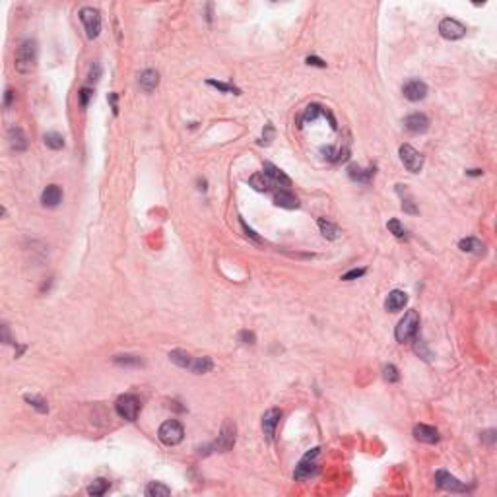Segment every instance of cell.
<instances>
[{"instance_id":"obj_1","label":"cell","mask_w":497,"mask_h":497,"mask_svg":"<svg viewBox=\"0 0 497 497\" xmlns=\"http://www.w3.org/2000/svg\"><path fill=\"white\" fill-rule=\"evenodd\" d=\"M16 70L20 74H29L37 66V41L26 39L22 41L16 51Z\"/></svg>"},{"instance_id":"obj_2","label":"cell","mask_w":497,"mask_h":497,"mask_svg":"<svg viewBox=\"0 0 497 497\" xmlns=\"http://www.w3.org/2000/svg\"><path fill=\"white\" fill-rule=\"evenodd\" d=\"M115 410H117V414H119L122 419H126V421H136L140 410H142V402H140V398L138 396H134V394H122V396H119L117 402H115Z\"/></svg>"},{"instance_id":"obj_3","label":"cell","mask_w":497,"mask_h":497,"mask_svg":"<svg viewBox=\"0 0 497 497\" xmlns=\"http://www.w3.org/2000/svg\"><path fill=\"white\" fill-rule=\"evenodd\" d=\"M418 330H419L418 311H408V313L404 315V319L398 323V326H396L394 336H396V340L400 342V344H404V342H410L412 338H416Z\"/></svg>"},{"instance_id":"obj_4","label":"cell","mask_w":497,"mask_h":497,"mask_svg":"<svg viewBox=\"0 0 497 497\" xmlns=\"http://www.w3.org/2000/svg\"><path fill=\"white\" fill-rule=\"evenodd\" d=\"M157 435H159V439H161V443H165V445H169V447L179 445L185 437V429L177 419H167V421L161 424V428H159V431H157Z\"/></svg>"},{"instance_id":"obj_5","label":"cell","mask_w":497,"mask_h":497,"mask_svg":"<svg viewBox=\"0 0 497 497\" xmlns=\"http://www.w3.org/2000/svg\"><path fill=\"white\" fill-rule=\"evenodd\" d=\"M80 20H82V24L86 27L87 39H91V41L97 39L99 33H101V16H99V12L96 8H91V6H86V8L80 10Z\"/></svg>"},{"instance_id":"obj_6","label":"cell","mask_w":497,"mask_h":497,"mask_svg":"<svg viewBox=\"0 0 497 497\" xmlns=\"http://www.w3.org/2000/svg\"><path fill=\"white\" fill-rule=\"evenodd\" d=\"M235 433H237L235 424L227 419L226 424H224V428H222V433H219L218 441H216V443H212L208 449H212V451H218V453H227V451H231V449H233V445H235Z\"/></svg>"},{"instance_id":"obj_7","label":"cell","mask_w":497,"mask_h":497,"mask_svg":"<svg viewBox=\"0 0 497 497\" xmlns=\"http://www.w3.org/2000/svg\"><path fill=\"white\" fill-rule=\"evenodd\" d=\"M319 451H321V449H313V451H309V453L301 458V463H299V466L296 468V474H293L296 480H307V478H313V476L319 474V466L313 463L315 458L319 456Z\"/></svg>"},{"instance_id":"obj_8","label":"cell","mask_w":497,"mask_h":497,"mask_svg":"<svg viewBox=\"0 0 497 497\" xmlns=\"http://www.w3.org/2000/svg\"><path fill=\"white\" fill-rule=\"evenodd\" d=\"M400 159L410 173H419L421 167H424V156L416 148H412L410 144H402L400 146Z\"/></svg>"},{"instance_id":"obj_9","label":"cell","mask_w":497,"mask_h":497,"mask_svg":"<svg viewBox=\"0 0 497 497\" xmlns=\"http://www.w3.org/2000/svg\"><path fill=\"white\" fill-rule=\"evenodd\" d=\"M435 484L441 489H447V491H453V493H466L468 491V486L458 482L454 476H451L447 470H437L435 472Z\"/></svg>"},{"instance_id":"obj_10","label":"cell","mask_w":497,"mask_h":497,"mask_svg":"<svg viewBox=\"0 0 497 497\" xmlns=\"http://www.w3.org/2000/svg\"><path fill=\"white\" fill-rule=\"evenodd\" d=\"M439 33L443 35L445 39H449V41H456V39H463L464 35H466V26H463L454 17H445L439 24Z\"/></svg>"},{"instance_id":"obj_11","label":"cell","mask_w":497,"mask_h":497,"mask_svg":"<svg viewBox=\"0 0 497 497\" xmlns=\"http://www.w3.org/2000/svg\"><path fill=\"white\" fill-rule=\"evenodd\" d=\"M280 419H282V410L280 408H270V410L264 412V416H262V431H264V435H266L268 441H272L274 435H276V428H278Z\"/></svg>"},{"instance_id":"obj_12","label":"cell","mask_w":497,"mask_h":497,"mask_svg":"<svg viewBox=\"0 0 497 497\" xmlns=\"http://www.w3.org/2000/svg\"><path fill=\"white\" fill-rule=\"evenodd\" d=\"M402 94H404V97H406L408 101H421L424 97L428 96V86H426V82H421V80H410V82L404 86Z\"/></svg>"},{"instance_id":"obj_13","label":"cell","mask_w":497,"mask_h":497,"mask_svg":"<svg viewBox=\"0 0 497 497\" xmlns=\"http://www.w3.org/2000/svg\"><path fill=\"white\" fill-rule=\"evenodd\" d=\"M414 437L421 441V443H428V445H435L439 441V431L433 426H426V424H418L414 428Z\"/></svg>"},{"instance_id":"obj_14","label":"cell","mask_w":497,"mask_h":497,"mask_svg":"<svg viewBox=\"0 0 497 497\" xmlns=\"http://www.w3.org/2000/svg\"><path fill=\"white\" fill-rule=\"evenodd\" d=\"M262 173L266 175L268 179H270L272 185H280V187H289L291 185V179H289L288 175L284 173L280 167L272 165V163H264V169H262Z\"/></svg>"},{"instance_id":"obj_15","label":"cell","mask_w":497,"mask_h":497,"mask_svg":"<svg viewBox=\"0 0 497 497\" xmlns=\"http://www.w3.org/2000/svg\"><path fill=\"white\" fill-rule=\"evenodd\" d=\"M41 202L45 208H57L62 202V189L59 185H49L41 194Z\"/></svg>"},{"instance_id":"obj_16","label":"cell","mask_w":497,"mask_h":497,"mask_svg":"<svg viewBox=\"0 0 497 497\" xmlns=\"http://www.w3.org/2000/svg\"><path fill=\"white\" fill-rule=\"evenodd\" d=\"M404 124H406V128H408L410 132H414V134H421V132H426L429 128V119L424 113H414V115H410V117H406Z\"/></svg>"},{"instance_id":"obj_17","label":"cell","mask_w":497,"mask_h":497,"mask_svg":"<svg viewBox=\"0 0 497 497\" xmlns=\"http://www.w3.org/2000/svg\"><path fill=\"white\" fill-rule=\"evenodd\" d=\"M8 144L14 152H26L27 150V136L20 126H12L8 131Z\"/></svg>"},{"instance_id":"obj_18","label":"cell","mask_w":497,"mask_h":497,"mask_svg":"<svg viewBox=\"0 0 497 497\" xmlns=\"http://www.w3.org/2000/svg\"><path fill=\"white\" fill-rule=\"evenodd\" d=\"M406 303H408V296H406L404 291H400V289H393V291L389 293V297H386V301H384V307H386V311L396 313V311L404 309Z\"/></svg>"},{"instance_id":"obj_19","label":"cell","mask_w":497,"mask_h":497,"mask_svg":"<svg viewBox=\"0 0 497 497\" xmlns=\"http://www.w3.org/2000/svg\"><path fill=\"white\" fill-rule=\"evenodd\" d=\"M348 175L352 181H358V183L369 185L375 177V167H369V169H361L359 165H349Z\"/></svg>"},{"instance_id":"obj_20","label":"cell","mask_w":497,"mask_h":497,"mask_svg":"<svg viewBox=\"0 0 497 497\" xmlns=\"http://www.w3.org/2000/svg\"><path fill=\"white\" fill-rule=\"evenodd\" d=\"M328 117V121H330V126L336 131V121H334V117L330 115V111H326L324 107H321V105H309L305 109V113H303V119L301 121L303 122H313L317 117Z\"/></svg>"},{"instance_id":"obj_21","label":"cell","mask_w":497,"mask_h":497,"mask_svg":"<svg viewBox=\"0 0 497 497\" xmlns=\"http://www.w3.org/2000/svg\"><path fill=\"white\" fill-rule=\"evenodd\" d=\"M274 204L280 206V208L296 210L299 208V198H297L296 194H291L289 191H278L274 194Z\"/></svg>"},{"instance_id":"obj_22","label":"cell","mask_w":497,"mask_h":497,"mask_svg":"<svg viewBox=\"0 0 497 497\" xmlns=\"http://www.w3.org/2000/svg\"><path fill=\"white\" fill-rule=\"evenodd\" d=\"M138 84H140V87H142V91L150 94V91H154V89L157 87V84H159V74L152 68L144 70V72L140 74Z\"/></svg>"},{"instance_id":"obj_23","label":"cell","mask_w":497,"mask_h":497,"mask_svg":"<svg viewBox=\"0 0 497 497\" xmlns=\"http://www.w3.org/2000/svg\"><path fill=\"white\" fill-rule=\"evenodd\" d=\"M458 249H461V251H464V253H472V254H484V253H486V247H484V243H482L480 239H476V237H466V239H461Z\"/></svg>"},{"instance_id":"obj_24","label":"cell","mask_w":497,"mask_h":497,"mask_svg":"<svg viewBox=\"0 0 497 497\" xmlns=\"http://www.w3.org/2000/svg\"><path fill=\"white\" fill-rule=\"evenodd\" d=\"M212 369H214V361H212L208 356L192 359V365H191L192 373H196V375H204V373H208V371H212Z\"/></svg>"},{"instance_id":"obj_25","label":"cell","mask_w":497,"mask_h":497,"mask_svg":"<svg viewBox=\"0 0 497 497\" xmlns=\"http://www.w3.org/2000/svg\"><path fill=\"white\" fill-rule=\"evenodd\" d=\"M396 192L402 196V210H404L406 214H418V208H416V204H414V200H412V196L408 194V191H406V187H404V185H396Z\"/></svg>"},{"instance_id":"obj_26","label":"cell","mask_w":497,"mask_h":497,"mask_svg":"<svg viewBox=\"0 0 497 497\" xmlns=\"http://www.w3.org/2000/svg\"><path fill=\"white\" fill-rule=\"evenodd\" d=\"M249 185L253 187L254 191H259V192H268L272 187L270 179H268L264 173H254L253 177L249 179Z\"/></svg>"},{"instance_id":"obj_27","label":"cell","mask_w":497,"mask_h":497,"mask_svg":"<svg viewBox=\"0 0 497 497\" xmlns=\"http://www.w3.org/2000/svg\"><path fill=\"white\" fill-rule=\"evenodd\" d=\"M169 359L173 361L175 365L183 367V369H191V365H192L191 356H189L185 349H173V352L169 354Z\"/></svg>"},{"instance_id":"obj_28","label":"cell","mask_w":497,"mask_h":497,"mask_svg":"<svg viewBox=\"0 0 497 497\" xmlns=\"http://www.w3.org/2000/svg\"><path fill=\"white\" fill-rule=\"evenodd\" d=\"M171 493V489L167 488L165 484L161 482H150L148 488H146V495L148 497H167Z\"/></svg>"},{"instance_id":"obj_29","label":"cell","mask_w":497,"mask_h":497,"mask_svg":"<svg viewBox=\"0 0 497 497\" xmlns=\"http://www.w3.org/2000/svg\"><path fill=\"white\" fill-rule=\"evenodd\" d=\"M319 229H321V233H323L326 239H336L338 237V233H340V229L334 226L332 222H328V219L324 218H319Z\"/></svg>"},{"instance_id":"obj_30","label":"cell","mask_w":497,"mask_h":497,"mask_svg":"<svg viewBox=\"0 0 497 497\" xmlns=\"http://www.w3.org/2000/svg\"><path fill=\"white\" fill-rule=\"evenodd\" d=\"M45 144H47V148L51 150H62L64 148V138L59 132H47L45 134Z\"/></svg>"},{"instance_id":"obj_31","label":"cell","mask_w":497,"mask_h":497,"mask_svg":"<svg viewBox=\"0 0 497 497\" xmlns=\"http://www.w3.org/2000/svg\"><path fill=\"white\" fill-rule=\"evenodd\" d=\"M107 489H109V482L103 480V478H97V480L94 482L89 488H87V493H89V495L97 497V495H103Z\"/></svg>"},{"instance_id":"obj_32","label":"cell","mask_w":497,"mask_h":497,"mask_svg":"<svg viewBox=\"0 0 497 497\" xmlns=\"http://www.w3.org/2000/svg\"><path fill=\"white\" fill-rule=\"evenodd\" d=\"M24 398H26V402H29V404H31V406H33L37 412H41V414H47V412H49V406H47V402H45L41 396H35V394H26Z\"/></svg>"},{"instance_id":"obj_33","label":"cell","mask_w":497,"mask_h":497,"mask_svg":"<svg viewBox=\"0 0 497 497\" xmlns=\"http://www.w3.org/2000/svg\"><path fill=\"white\" fill-rule=\"evenodd\" d=\"M386 227H389V231H391L394 237H398V239H406V229H404V226H402V224L396 218L389 219Z\"/></svg>"},{"instance_id":"obj_34","label":"cell","mask_w":497,"mask_h":497,"mask_svg":"<svg viewBox=\"0 0 497 497\" xmlns=\"http://www.w3.org/2000/svg\"><path fill=\"white\" fill-rule=\"evenodd\" d=\"M208 86L216 87V89H219V91H226V94H235V96H239L241 91L237 89L235 86H231V84H224V82H218V80H208L206 82Z\"/></svg>"},{"instance_id":"obj_35","label":"cell","mask_w":497,"mask_h":497,"mask_svg":"<svg viewBox=\"0 0 497 497\" xmlns=\"http://www.w3.org/2000/svg\"><path fill=\"white\" fill-rule=\"evenodd\" d=\"M113 361L119 365H142V359L138 356H115Z\"/></svg>"},{"instance_id":"obj_36","label":"cell","mask_w":497,"mask_h":497,"mask_svg":"<svg viewBox=\"0 0 497 497\" xmlns=\"http://www.w3.org/2000/svg\"><path fill=\"white\" fill-rule=\"evenodd\" d=\"M383 377H384V381H389V383H396V381L400 379V375H398V369H396L394 365H384Z\"/></svg>"},{"instance_id":"obj_37","label":"cell","mask_w":497,"mask_h":497,"mask_svg":"<svg viewBox=\"0 0 497 497\" xmlns=\"http://www.w3.org/2000/svg\"><path fill=\"white\" fill-rule=\"evenodd\" d=\"M365 268H354V270H349V272H346L344 276H342V280L344 282H352V280H358V278H361L363 274H365Z\"/></svg>"},{"instance_id":"obj_38","label":"cell","mask_w":497,"mask_h":497,"mask_svg":"<svg viewBox=\"0 0 497 497\" xmlns=\"http://www.w3.org/2000/svg\"><path fill=\"white\" fill-rule=\"evenodd\" d=\"M94 96V91L89 89V87H82L80 89V94H78V97H80V105L82 107H87V103H89V97Z\"/></svg>"},{"instance_id":"obj_39","label":"cell","mask_w":497,"mask_h":497,"mask_svg":"<svg viewBox=\"0 0 497 497\" xmlns=\"http://www.w3.org/2000/svg\"><path fill=\"white\" fill-rule=\"evenodd\" d=\"M99 76H101V66H99V62H94L89 68V82H97Z\"/></svg>"},{"instance_id":"obj_40","label":"cell","mask_w":497,"mask_h":497,"mask_svg":"<svg viewBox=\"0 0 497 497\" xmlns=\"http://www.w3.org/2000/svg\"><path fill=\"white\" fill-rule=\"evenodd\" d=\"M416 354H418V356H424V359H428V361L431 359V354L428 352L424 340H418V344H416Z\"/></svg>"},{"instance_id":"obj_41","label":"cell","mask_w":497,"mask_h":497,"mask_svg":"<svg viewBox=\"0 0 497 497\" xmlns=\"http://www.w3.org/2000/svg\"><path fill=\"white\" fill-rule=\"evenodd\" d=\"M239 342H241V344H254V334L253 332L243 330L241 334H239Z\"/></svg>"},{"instance_id":"obj_42","label":"cell","mask_w":497,"mask_h":497,"mask_svg":"<svg viewBox=\"0 0 497 497\" xmlns=\"http://www.w3.org/2000/svg\"><path fill=\"white\" fill-rule=\"evenodd\" d=\"M272 136H274V126H272V124H266V132L262 134L261 144H270Z\"/></svg>"},{"instance_id":"obj_43","label":"cell","mask_w":497,"mask_h":497,"mask_svg":"<svg viewBox=\"0 0 497 497\" xmlns=\"http://www.w3.org/2000/svg\"><path fill=\"white\" fill-rule=\"evenodd\" d=\"M14 97H16V91L8 87V89H6V94H4V107H6V109H10V107H12V101H14Z\"/></svg>"},{"instance_id":"obj_44","label":"cell","mask_w":497,"mask_h":497,"mask_svg":"<svg viewBox=\"0 0 497 497\" xmlns=\"http://www.w3.org/2000/svg\"><path fill=\"white\" fill-rule=\"evenodd\" d=\"M307 64H309V66H319V68H324V66H326V62L321 61L319 57H307Z\"/></svg>"},{"instance_id":"obj_45","label":"cell","mask_w":497,"mask_h":497,"mask_svg":"<svg viewBox=\"0 0 497 497\" xmlns=\"http://www.w3.org/2000/svg\"><path fill=\"white\" fill-rule=\"evenodd\" d=\"M0 328H2V342H4V344H14V340H12V338H10V332H8V324L4 323V324H2V326H0Z\"/></svg>"},{"instance_id":"obj_46","label":"cell","mask_w":497,"mask_h":497,"mask_svg":"<svg viewBox=\"0 0 497 497\" xmlns=\"http://www.w3.org/2000/svg\"><path fill=\"white\" fill-rule=\"evenodd\" d=\"M241 227H243V231H245V235H247V237H251V239H254V241H261V239H259V235L254 233L253 229H251V227H247V224H245L243 219H241Z\"/></svg>"},{"instance_id":"obj_47","label":"cell","mask_w":497,"mask_h":497,"mask_svg":"<svg viewBox=\"0 0 497 497\" xmlns=\"http://www.w3.org/2000/svg\"><path fill=\"white\" fill-rule=\"evenodd\" d=\"M109 103L115 115H119V105H117V94H109Z\"/></svg>"},{"instance_id":"obj_48","label":"cell","mask_w":497,"mask_h":497,"mask_svg":"<svg viewBox=\"0 0 497 497\" xmlns=\"http://www.w3.org/2000/svg\"><path fill=\"white\" fill-rule=\"evenodd\" d=\"M468 175H482V171L480 169H470V171H466Z\"/></svg>"}]
</instances>
